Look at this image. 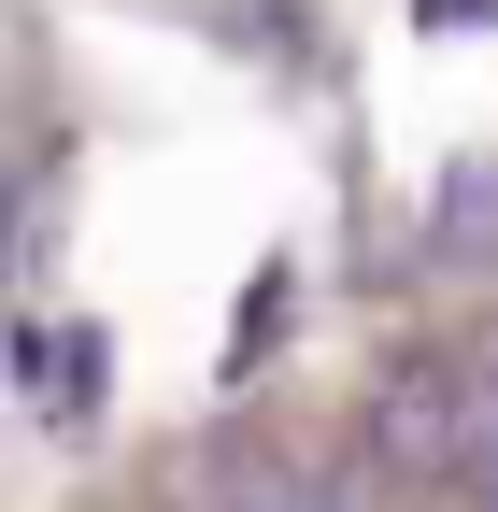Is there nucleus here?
Listing matches in <instances>:
<instances>
[{"mask_svg": "<svg viewBox=\"0 0 498 512\" xmlns=\"http://www.w3.org/2000/svg\"><path fill=\"white\" fill-rule=\"evenodd\" d=\"M370 441H385V470L456 484L470 512H498V356H470V370H399L385 413H370Z\"/></svg>", "mask_w": 498, "mask_h": 512, "instance_id": "f257e3e1", "label": "nucleus"}, {"mask_svg": "<svg viewBox=\"0 0 498 512\" xmlns=\"http://www.w3.org/2000/svg\"><path fill=\"white\" fill-rule=\"evenodd\" d=\"M15 370H29V413L43 427H86L100 384H114V342L100 328H15Z\"/></svg>", "mask_w": 498, "mask_h": 512, "instance_id": "f03ea898", "label": "nucleus"}, {"mask_svg": "<svg viewBox=\"0 0 498 512\" xmlns=\"http://www.w3.org/2000/svg\"><path fill=\"white\" fill-rule=\"evenodd\" d=\"M427 256H456V271L498 256V157H456L442 185H427Z\"/></svg>", "mask_w": 498, "mask_h": 512, "instance_id": "7ed1b4c3", "label": "nucleus"}, {"mask_svg": "<svg viewBox=\"0 0 498 512\" xmlns=\"http://www.w3.org/2000/svg\"><path fill=\"white\" fill-rule=\"evenodd\" d=\"M214 512H342V498H314V484H228Z\"/></svg>", "mask_w": 498, "mask_h": 512, "instance_id": "20e7f679", "label": "nucleus"}]
</instances>
